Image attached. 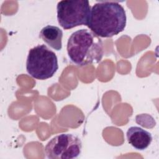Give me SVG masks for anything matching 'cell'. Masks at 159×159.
Segmentation results:
<instances>
[{"label": "cell", "mask_w": 159, "mask_h": 159, "mask_svg": "<svg viewBox=\"0 0 159 159\" xmlns=\"http://www.w3.org/2000/svg\"><path fill=\"white\" fill-rule=\"evenodd\" d=\"M126 13L117 1H103L91 9L88 27L94 34L103 38L118 35L125 28Z\"/></svg>", "instance_id": "1"}, {"label": "cell", "mask_w": 159, "mask_h": 159, "mask_svg": "<svg viewBox=\"0 0 159 159\" xmlns=\"http://www.w3.org/2000/svg\"><path fill=\"white\" fill-rule=\"evenodd\" d=\"M66 50L70 60L80 66L98 63L104 55L102 40L93 32L84 29L71 34L67 42Z\"/></svg>", "instance_id": "2"}, {"label": "cell", "mask_w": 159, "mask_h": 159, "mask_svg": "<svg viewBox=\"0 0 159 159\" xmlns=\"http://www.w3.org/2000/svg\"><path fill=\"white\" fill-rule=\"evenodd\" d=\"M58 69V58L55 53L45 45H37L29 50L26 70L32 78L40 80L50 78Z\"/></svg>", "instance_id": "3"}, {"label": "cell", "mask_w": 159, "mask_h": 159, "mask_svg": "<svg viewBox=\"0 0 159 159\" xmlns=\"http://www.w3.org/2000/svg\"><path fill=\"white\" fill-rule=\"evenodd\" d=\"M91 6L87 0L60 1L57 6V20L65 30L88 25Z\"/></svg>", "instance_id": "4"}, {"label": "cell", "mask_w": 159, "mask_h": 159, "mask_svg": "<svg viewBox=\"0 0 159 159\" xmlns=\"http://www.w3.org/2000/svg\"><path fill=\"white\" fill-rule=\"evenodd\" d=\"M82 142L76 135L61 134L53 137L45 145V153L50 159H73L81 153Z\"/></svg>", "instance_id": "5"}, {"label": "cell", "mask_w": 159, "mask_h": 159, "mask_svg": "<svg viewBox=\"0 0 159 159\" xmlns=\"http://www.w3.org/2000/svg\"><path fill=\"white\" fill-rule=\"evenodd\" d=\"M126 137L129 143L139 150H145L152 142V134L137 126L129 127L126 132Z\"/></svg>", "instance_id": "6"}, {"label": "cell", "mask_w": 159, "mask_h": 159, "mask_svg": "<svg viewBox=\"0 0 159 159\" xmlns=\"http://www.w3.org/2000/svg\"><path fill=\"white\" fill-rule=\"evenodd\" d=\"M40 37L48 46L59 51L62 48V30L57 26L48 25L43 27L39 34Z\"/></svg>", "instance_id": "7"}]
</instances>
